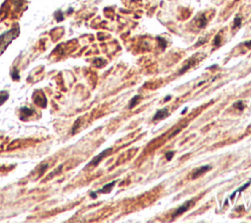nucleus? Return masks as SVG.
Segmentation results:
<instances>
[{"mask_svg": "<svg viewBox=\"0 0 251 223\" xmlns=\"http://www.w3.org/2000/svg\"><path fill=\"white\" fill-rule=\"evenodd\" d=\"M205 41H206V40H201V41H200V40H199V41H198V43H196V44H195V46H198V45H199V44H200V45H201V44H203V43H205Z\"/></svg>", "mask_w": 251, "mask_h": 223, "instance_id": "nucleus-25", "label": "nucleus"}, {"mask_svg": "<svg viewBox=\"0 0 251 223\" xmlns=\"http://www.w3.org/2000/svg\"><path fill=\"white\" fill-rule=\"evenodd\" d=\"M205 82H206V81H202V82H200V83H199V84H198V86H201V85H202V84H204Z\"/></svg>", "mask_w": 251, "mask_h": 223, "instance_id": "nucleus-28", "label": "nucleus"}, {"mask_svg": "<svg viewBox=\"0 0 251 223\" xmlns=\"http://www.w3.org/2000/svg\"><path fill=\"white\" fill-rule=\"evenodd\" d=\"M54 18H55V20L58 23L62 22L64 19H65V17H64V12L61 10V9H58V10L54 13Z\"/></svg>", "mask_w": 251, "mask_h": 223, "instance_id": "nucleus-11", "label": "nucleus"}, {"mask_svg": "<svg viewBox=\"0 0 251 223\" xmlns=\"http://www.w3.org/2000/svg\"><path fill=\"white\" fill-rule=\"evenodd\" d=\"M10 75L12 77L13 81H20V74H19V70L17 68H14V69L11 71Z\"/></svg>", "mask_w": 251, "mask_h": 223, "instance_id": "nucleus-15", "label": "nucleus"}, {"mask_svg": "<svg viewBox=\"0 0 251 223\" xmlns=\"http://www.w3.org/2000/svg\"><path fill=\"white\" fill-rule=\"evenodd\" d=\"M221 43H222V40H221L220 34H217L216 37H215V38H214L213 44L215 45V46H220V45H221Z\"/></svg>", "mask_w": 251, "mask_h": 223, "instance_id": "nucleus-18", "label": "nucleus"}, {"mask_svg": "<svg viewBox=\"0 0 251 223\" xmlns=\"http://www.w3.org/2000/svg\"><path fill=\"white\" fill-rule=\"evenodd\" d=\"M158 40H159V43H160V45H162L163 49H165L166 46H167V41L164 40V38H162V37H158Z\"/></svg>", "mask_w": 251, "mask_h": 223, "instance_id": "nucleus-20", "label": "nucleus"}, {"mask_svg": "<svg viewBox=\"0 0 251 223\" xmlns=\"http://www.w3.org/2000/svg\"><path fill=\"white\" fill-rule=\"evenodd\" d=\"M20 34V28L19 26L17 27L12 28L11 30H9L2 34H0V55L6 50V48L8 47V45L10 44L15 38H17Z\"/></svg>", "mask_w": 251, "mask_h": 223, "instance_id": "nucleus-1", "label": "nucleus"}, {"mask_svg": "<svg viewBox=\"0 0 251 223\" xmlns=\"http://www.w3.org/2000/svg\"><path fill=\"white\" fill-rule=\"evenodd\" d=\"M117 183V181H113V182L109 183V184H106L105 186H103L102 189H99L96 191V193H102V194H108L110 193L112 189H113V187L115 186V184Z\"/></svg>", "mask_w": 251, "mask_h": 223, "instance_id": "nucleus-7", "label": "nucleus"}, {"mask_svg": "<svg viewBox=\"0 0 251 223\" xmlns=\"http://www.w3.org/2000/svg\"><path fill=\"white\" fill-rule=\"evenodd\" d=\"M141 96L139 95H134L133 98L131 99V102H130V105H128V107H130V109H133L134 106H136L138 101H139V99H140Z\"/></svg>", "mask_w": 251, "mask_h": 223, "instance_id": "nucleus-12", "label": "nucleus"}, {"mask_svg": "<svg viewBox=\"0 0 251 223\" xmlns=\"http://www.w3.org/2000/svg\"><path fill=\"white\" fill-rule=\"evenodd\" d=\"M167 116H169V110L168 108H162L157 110L156 113L153 116V121H157V120H162V119H165Z\"/></svg>", "mask_w": 251, "mask_h": 223, "instance_id": "nucleus-6", "label": "nucleus"}, {"mask_svg": "<svg viewBox=\"0 0 251 223\" xmlns=\"http://www.w3.org/2000/svg\"><path fill=\"white\" fill-rule=\"evenodd\" d=\"M250 184H251V180H249V181H248V182H247V183H245V184H244V185H243V186H241V187H239V189H237V190H236V191H234V192H233V194H231V195L230 196V200H233V199H234V197H236V194H237V193H241V192H243V191H244V190H246V189H247V188H248V187L250 186Z\"/></svg>", "mask_w": 251, "mask_h": 223, "instance_id": "nucleus-9", "label": "nucleus"}, {"mask_svg": "<svg viewBox=\"0 0 251 223\" xmlns=\"http://www.w3.org/2000/svg\"><path fill=\"white\" fill-rule=\"evenodd\" d=\"M90 197L92 199H96L97 198V196H96V192H91L90 193Z\"/></svg>", "mask_w": 251, "mask_h": 223, "instance_id": "nucleus-22", "label": "nucleus"}, {"mask_svg": "<svg viewBox=\"0 0 251 223\" xmlns=\"http://www.w3.org/2000/svg\"><path fill=\"white\" fill-rule=\"evenodd\" d=\"M113 150V148L112 147H108V148H106V150H104L102 151V153H100L98 154V156H96L95 157H93L92 158V160L88 164V166H97L99 163L101 162V160L103 159L104 157H106L108 156L109 153H111V151Z\"/></svg>", "mask_w": 251, "mask_h": 223, "instance_id": "nucleus-3", "label": "nucleus"}, {"mask_svg": "<svg viewBox=\"0 0 251 223\" xmlns=\"http://www.w3.org/2000/svg\"><path fill=\"white\" fill-rule=\"evenodd\" d=\"M211 169H212L211 165H203V166L199 167L195 171H193V174L191 175V179L194 180L196 178H198V177H200L201 175H203L204 173H206L207 171L211 170Z\"/></svg>", "mask_w": 251, "mask_h": 223, "instance_id": "nucleus-5", "label": "nucleus"}, {"mask_svg": "<svg viewBox=\"0 0 251 223\" xmlns=\"http://www.w3.org/2000/svg\"><path fill=\"white\" fill-rule=\"evenodd\" d=\"M194 63H195V60H189L188 62V64H186L185 66H183V67L182 68V70L179 71V75H182V74H183L185 72H186V71H188L189 68L194 65Z\"/></svg>", "mask_w": 251, "mask_h": 223, "instance_id": "nucleus-13", "label": "nucleus"}, {"mask_svg": "<svg viewBox=\"0 0 251 223\" xmlns=\"http://www.w3.org/2000/svg\"><path fill=\"white\" fill-rule=\"evenodd\" d=\"M191 205H193V201H188V202H185L183 205H182L181 206H179V208H177V211L173 213V214H172V218L178 217V216L182 215V213H185V211H188V208H190Z\"/></svg>", "mask_w": 251, "mask_h": 223, "instance_id": "nucleus-4", "label": "nucleus"}, {"mask_svg": "<svg viewBox=\"0 0 251 223\" xmlns=\"http://www.w3.org/2000/svg\"><path fill=\"white\" fill-rule=\"evenodd\" d=\"M174 154H175V151L174 150H170L168 151V153H166V159L170 161V160H172L173 159V157H174Z\"/></svg>", "mask_w": 251, "mask_h": 223, "instance_id": "nucleus-19", "label": "nucleus"}, {"mask_svg": "<svg viewBox=\"0 0 251 223\" xmlns=\"http://www.w3.org/2000/svg\"><path fill=\"white\" fill-rule=\"evenodd\" d=\"M207 18H206V16L204 14H202L200 17L197 19V21H196V24H197V27L200 28V29H203L205 28L206 26H207Z\"/></svg>", "mask_w": 251, "mask_h": 223, "instance_id": "nucleus-10", "label": "nucleus"}, {"mask_svg": "<svg viewBox=\"0 0 251 223\" xmlns=\"http://www.w3.org/2000/svg\"><path fill=\"white\" fill-rule=\"evenodd\" d=\"M34 112V109L31 108H28V107H22L21 110H20V116H21V119H24L27 118V117H30V116L33 115V113Z\"/></svg>", "mask_w": 251, "mask_h": 223, "instance_id": "nucleus-8", "label": "nucleus"}, {"mask_svg": "<svg viewBox=\"0 0 251 223\" xmlns=\"http://www.w3.org/2000/svg\"><path fill=\"white\" fill-rule=\"evenodd\" d=\"M9 98V92L2 90L0 92V105H2L3 103H5V101Z\"/></svg>", "mask_w": 251, "mask_h": 223, "instance_id": "nucleus-14", "label": "nucleus"}, {"mask_svg": "<svg viewBox=\"0 0 251 223\" xmlns=\"http://www.w3.org/2000/svg\"><path fill=\"white\" fill-rule=\"evenodd\" d=\"M186 111H188V108H185V109H183V110H182V111L181 113H182V114H185V113Z\"/></svg>", "mask_w": 251, "mask_h": 223, "instance_id": "nucleus-27", "label": "nucleus"}, {"mask_svg": "<svg viewBox=\"0 0 251 223\" xmlns=\"http://www.w3.org/2000/svg\"><path fill=\"white\" fill-rule=\"evenodd\" d=\"M241 25V18L239 16H236V18H234L233 20V29H237L239 28Z\"/></svg>", "mask_w": 251, "mask_h": 223, "instance_id": "nucleus-17", "label": "nucleus"}, {"mask_svg": "<svg viewBox=\"0 0 251 223\" xmlns=\"http://www.w3.org/2000/svg\"><path fill=\"white\" fill-rule=\"evenodd\" d=\"M33 98H34V102L35 103L36 105L40 106V107H46L47 105V99H46V96L45 95L41 92H35L33 95Z\"/></svg>", "mask_w": 251, "mask_h": 223, "instance_id": "nucleus-2", "label": "nucleus"}, {"mask_svg": "<svg viewBox=\"0 0 251 223\" xmlns=\"http://www.w3.org/2000/svg\"><path fill=\"white\" fill-rule=\"evenodd\" d=\"M244 46H246V47H248V48H251V40H248V41H245V43H243Z\"/></svg>", "mask_w": 251, "mask_h": 223, "instance_id": "nucleus-21", "label": "nucleus"}, {"mask_svg": "<svg viewBox=\"0 0 251 223\" xmlns=\"http://www.w3.org/2000/svg\"><path fill=\"white\" fill-rule=\"evenodd\" d=\"M233 108H236L237 109V110H240V111H242L244 108H245V105H244V103L242 100H237L236 102H234L233 103Z\"/></svg>", "mask_w": 251, "mask_h": 223, "instance_id": "nucleus-16", "label": "nucleus"}, {"mask_svg": "<svg viewBox=\"0 0 251 223\" xmlns=\"http://www.w3.org/2000/svg\"><path fill=\"white\" fill-rule=\"evenodd\" d=\"M179 131H181V130H179V129H178V130H176V131H175V132H174V133H173V134H172L171 136H170V138H173V137H174V136H175V135H177V134H178V133H179Z\"/></svg>", "mask_w": 251, "mask_h": 223, "instance_id": "nucleus-24", "label": "nucleus"}, {"mask_svg": "<svg viewBox=\"0 0 251 223\" xmlns=\"http://www.w3.org/2000/svg\"><path fill=\"white\" fill-rule=\"evenodd\" d=\"M171 98H172V96H171V95H166V96H165V98H164V101L166 102V101L170 100V99H171Z\"/></svg>", "mask_w": 251, "mask_h": 223, "instance_id": "nucleus-23", "label": "nucleus"}, {"mask_svg": "<svg viewBox=\"0 0 251 223\" xmlns=\"http://www.w3.org/2000/svg\"><path fill=\"white\" fill-rule=\"evenodd\" d=\"M73 12H74V9H73L72 7H70L68 10H67L66 13H67V14H71V13H73Z\"/></svg>", "mask_w": 251, "mask_h": 223, "instance_id": "nucleus-26", "label": "nucleus"}]
</instances>
